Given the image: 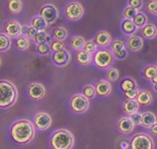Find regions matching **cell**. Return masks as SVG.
I'll return each instance as SVG.
<instances>
[{
    "label": "cell",
    "mask_w": 157,
    "mask_h": 149,
    "mask_svg": "<svg viewBox=\"0 0 157 149\" xmlns=\"http://www.w3.org/2000/svg\"><path fill=\"white\" fill-rule=\"evenodd\" d=\"M31 26H33L35 29H37L38 31H42L48 26V22H46L40 15H37V16H34L33 20H31Z\"/></svg>",
    "instance_id": "cell-24"
},
{
    "label": "cell",
    "mask_w": 157,
    "mask_h": 149,
    "mask_svg": "<svg viewBox=\"0 0 157 149\" xmlns=\"http://www.w3.org/2000/svg\"><path fill=\"white\" fill-rule=\"evenodd\" d=\"M138 10L133 8V7H130V6H127L126 8L124 9L123 11V16L125 19H131L133 20V18L135 17V15L137 14Z\"/></svg>",
    "instance_id": "cell-34"
},
{
    "label": "cell",
    "mask_w": 157,
    "mask_h": 149,
    "mask_svg": "<svg viewBox=\"0 0 157 149\" xmlns=\"http://www.w3.org/2000/svg\"><path fill=\"white\" fill-rule=\"evenodd\" d=\"M28 95L33 100H40L44 97L45 89L39 83H33L28 88Z\"/></svg>",
    "instance_id": "cell-13"
},
{
    "label": "cell",
    "mask_w": 157,
    "mask_h": 149,
    "mask_svg": "<svg viewBox=\"0 0 157 149\" xmlns=\"http://www.w3.org/2000/svg\"><path fill=\"white\" fill-rule=\"evenodd\" d=\"M15 45L20 51H25L29 47V40L26 36H19L15 41Z\"/></svg>",
    "instance_id": "cell-31"
},
{
    "label": "cell",
    "mask_w": 157,
    "mask_h": 149,
    "mask_svg": "<svg viewBox=\"0 0 157 149\" xmlns=\"http://www.w3.org/2000/svg\"><path fill=\"white\" fill-rule=\"evenodd\" d=\"M21 31H22V27H21L20 23L15 20L9 21L4 27V32L8 37H12V38L18 37L21 34Z\"/></svg>",
    "instance_id": "cell-11"
},
{
    "label": "cell",
    "mask_w": 157,
    "mask_h": 149,
    "mask_svg": "<svg viewBox=\"0 0 157 149\" xmlns=\"http://www.w3.org/2000/svg\"><path fill=\"white\" fill-rule=\"evenodd\" d=\"M135 125L129 117H123L117 123V128L122 134H130L134 130Z\"/></svg>",
    "instance_id": "cell-15"
},
{
    "label": "cell",
    "mask_w": 157,
    "mask_h": 149,
    "mask_svg": "<svg viewBox=\"0 0 157 149\" xmlns=\"http://www.w3.org/2000/svg\"><path fill=\"white\" fill-rule=\"evenodd\" d=\"M49 143L52 149H72L75 144V138L71 131L59 129L52 133Z\"/></svg>",
    "instance_id": "cell-2"
},
{
    "label": "cell",
    "mask_w": 157,
    "mask_h": 149,
    "mask_svg": "<svg viewBox=\"0 0 157 149\" xmlns=\"http://www.w3.org/2000/svg\"><path fill=\"white\" fill-rule=\"evenodd\" d=\"M130 149H154V142L147 134L138 133L131 138Z\"/></svg>",
    "instance_id": "cell-5"
},
{
    "label": "cell",
    "mask_w": 157,
    "mask_h": 149,
    "mask_svg": "<svg viewBox=\"0 0 157 149\" xmlns=\"http://www.w3.org/2000/svg\"><path fill=\"white\" fill-rule=\"evenodd\" d=\"M52 34H53V37H55L56 40L63 41L67 36V31L66 28H63V27H56L52 31Z\"/></svg>",
    "instance_id": "cell-26"
},
{
    "label": "cell",
    "mask_w": 157,
    "mask_h": 149,
    "mask_svg": "<svg viewBox=\"0 0 157 149\" xmlns=\"http://www.w3.org/2000/svg\"><path fill=\"white\" fill-rule=\"evenodd\" d=\"M119 76V71L115 68H109L106 72V80L109 82H117Z\"/></svg>",
    "instance_id": "cell-30"
},
{
    "label": "cell",
    "mask_w": 157,
    "mask_h": 149,
    "mask_svg": "<svg viewBox=\"0 0 157 149\" xmlns=\"http://www.w3.org/2000/svg\"><path fill=\"white\" fill-rule=\"evenodd\" d=\"M76 61L81 66H89L93 61V55L84 49H81L76 54Z\"/></svg>",
    "instance_id": "cell-17"
},
{
    "label": "cell",
    "mask_w": 157,
    "mask_h": 149,
    "mask_svg": "<svg viewBox=\"0 0 157 149\" xmlns=\"http://www.w3.org/2000/svg\"><path fill=\"white\" fill-rule=\"evenodd\" d=\"M94 41L96 42L97 47L101 48H106L111 45L112 44V38L109 32H107L105 30H100L95 34Z\"/></svg>",
    "instance_id": "cell-10"
},
{
    "label": "cell",
    "mask_w": 157,
    "mask_h": 149,
    "mask_svg": "<svg viewBox=\"0 0 157 149\" xmlns=\"http://www.w3.org/2000/svg\"><path fill=\"white\" fill-rule=\"evenodd\" d=\"M90 107V101L83 94L75 95L71 98L70 109L76 114H84Z\"/></svg>",
    "instance_id": "cell-6"
},
{
    "label": "cell",
    "mask_w": 157,
    "mask_h": 149,
    "mask_svg": "<svg viewBox=\"0 0 157 149\" xmlns=\"http://www.w3.org/2000/svg\"><path fill=\"white\" fill-rule=\"evenodd\" d=\"M59 11L56 7L52 4H48L42 6L40 8V16L44 18L48 23H52L58 18Z\"/></svg>",
    "instance_id": "cell-8"
},
{
    "label": "cell",
    "mask_w": 157,
    "mask_h": 149,
    "mask_svg": "<svg viewBox=\"0 0 157 149\" xmlns=\"http://www.w3.org/2000/svg\"><path fill=\"white\" fill-rule=\"evenodd\" d=\"M121 29L126 35H133L137 31L138 27L135 25L133 20L131 19H124L121 23Z\"/></svg>",
    "instance_id": "cell-19"
},
{
    "label": "cell",
    "mask_w": 157,
    "mask_h": 149,
    "mask_svg": "<svg viewBox=\"0 0 157 149\" xmlns=\"http://www.w3.org/2000/svg\"><path fill=\"white\" fill-rule=\"evenodd\" d=\"M83 95L86 98L88 99H93L95 98L96 94V90H95V86H91V85H87L83 88Z\"/></svg>",
    "instance_id": "cell-33"
},
{
    "label": "cell",
    "mask_w": 157,
    "mask_h": 149,
    "mask_svg": "<svg viewBox=\"0 0 157 149\" xmlns=\"http://www.w3.org/2000/svg\"><path fill=\"white\" fill-rule=\"evenodd\" d=\"M139 93V90L138 88H133V89H130L126 92H124L125 94V97H126L127 100H136L137 98V95Z\"/></svg>",
    "instance_id": "cell-39"
},
{
    "label": "cell",
    "mask_w": 157,
    "mask_h": 149,
    "mask_svg": "<svg viewBox=\"0 0 157 149\" xmlns=\"http://www.w3.org/2000/svg\"><path fill=\"white\" fill-rule=\"evenodd\" d=\"M149 132H150L151 135L157 136V122L155 124H153L150 128H149Z\"/></svg>",
    "instance_id": "cell-47"
},
{
    "label": "cell",
    "mask_w": 157,
    "mask_h": 149,
    "mask_svg": "<svg viewBox=\"0 0 157 149\" xmlns=\"http://www.w3.org/2000/svg\"><path fill=\"white\" fill-rule=\"evenodd\" d=\"M137 87V84L136 82L134 80L130 79V78H127V79H124L122 82L120 83V88L122 89L123 92H126L130 89H133V88H136Z\"/></svg>",
    "instance_id": "cell-29"
},
{
    "label": "cell",
    "mask_w": 157,
    "mask_h": 149,
    "mask_svg": "<svg viewBox=\"0 0 157 149\" xmlns=\"http://www.w3.org/2000/svg\"><path fill=\"white\" fill-rule=\"evenodd\" d=\"M156 66H157V62H156Z\"/></svg>",
    "instance_id": "cell-50"
},
{
    "label": "cell",
    "mask_w": 157,
    "mask_h": 149,
    "mask_svg": "<svg viewBox=\"0 0 157 149\" xmlns=\"http://www.w3.org/2000/svg\"><path fill=\"white\" fill-rule=\"evenodd\" d=\"M83 49L93 55V54H95V52H97V44H96V42L94 41V40H90L86 41Z\"/></svg>",
    "instance_id": "cell-35"
},
{
    "label": "cell",
    "mask_w": 157,
    "mask_h": 149,
    "mask_svg": "<svg viewBox=\"0 0 157 149\" xmlns=\"http://www.w3.org/2000/svg\"><path fill=\"white\" fill-rule=\"evenodd\" d=\"M70 52L66 49L58 52H53L52 55V62L59 67H66L70 63Z\"/></svg>",
    "instance_id": "cell-14"
},
{
    "label": "cell",
    "mask_w": 157,
    "mask_h": 149,
    "mask_svg": "<svg viewBox=\"0 0 157 149\" xmlns=\"http://www.w3.org/2000/svg\"><path fill=\"white\" fill-rule=\"evenodd\" d=\"M118 146L120 149H130V142L126 139L120 140L119 143H118Z\"/></svg>",
    "instance_id": "cell-46"
},
{
    "label": "cell",
    "mask_w": 157,
    "mask_h": 149,
    "mask_svg": "<svg viewBox=\"0 0 157 149\" xmlns=\"http://www.w3.org/2000/svg\"><path fill=\"white\" fill-rule=\"evenodd\" d=\"M146 10L153 15H157V0H149L146 3Z\"/></svg>",
    "instance_id": "cell-37"
},
{
    "label": "cell",
    "mask_w": 157,
    "mask_h": 149,
    "mask_svg": "<svg viewBox=\"0 0 157 149\" xmlns=\"http://www.w3.org/2000/svg\"><path fill=\"white\" fill-rule=\"evenodd\" d=\"M113 55H114V58H115V59H119V61H123V59H125L127 58L128 52L126 51V48H123V49H121V51L113 52Z\"/></svg>",
    "instance_id": "cell-43"
},
{
    "label": "cell",
    "mask_w": 157,
    "mask_h": 149,
    "mask_svg": "<svg viewBox=\"0 0 157 149\" xmlns=\"http://www.w3.org/2000/svg\"><path fill=\"white\" fill-rule=\"evenodd\" d=\"M141 33L147 40H153L157 35V28L153 23H147L141 28Z\"/></svg>",
    "instance_id": "cell-21"
},
{
    "label": "cell",
    "mask_w": 157,
    "mask_h": 149,
    "mask_svg": "<svg viewBox=\"0 0 157 149\" xmlns=\"http://www.w3.org/2000/svg\"><path fill=\"white\" fill-rule=\"evenodd\" d=\"M51 47L48 45V44L46 42H44V44H37V52L40 55H48L49 52H51Z\"/></svg>",
    "instance_id": "cell-41"
},
{
    "label": "cell",
    "mask_w": 157,
    "mask_h": 149,
    "mask_svg": "<svg viewBox=\"0 0 157 149\" xmlns=\"http://www.w3.org/2000/svg\"><path fill=\"white\" fill-rule=\"evenodd\" d=\"M10 48V40L6 34L0 33V51L5 52Z\"/></svg>",
    "instance_id": "cell-32"
},
{
    "label": "cell",
    "mask_w": 157,
    "mask_h": 149,
    "mask_svg": "<svg viewBox=\"0 0 157 149\" xmlns=\"http://www.w3.org/2000/svg\"><path fill=\"white\" fill-rule=\"evenodd\" d=\"M128 48L132 52H139L143 48V40L138 35H131L127 40Z\"/></svg>",
    "instance_id": "cell-18"
},
{
    "label": "cell",
    "mask_w": 157,
    "mask_h": 149,
    "mask_svg": "<svg viewBox=\"0 0 157 149\" xmlns=\"http://www.w3.org/2000/svg\"><path fill=\"white\" fill-rule=\"evenodd\" d=\"M38 32H39V31H38L37 29H35V28H34L33 26L28 27V28H27V31H26L27 35H28L29 37H31V38H34V37L37 35Z\"/></svg>",
    "instance_id": "cell-45"
},
{
    "label": "cell",
    "mask_w": 157,
    "mask_h": 149,
    "mask_svg": "<svg viewBox=\"0 0 157 149\" xmlns=\"http://www.w3.org/2000/svg\"><path fill=\"white\" fill-rule=\"evenodd\" d=\"M110 48H111V51L112 52H116L118 51H121V49L125 48V41L122 40H113L111 45H110Z\"/></svg>",
    "instance_id": "cell-36"
},
{
    "label": "cell",
    "mask_w": 157,
    "mask_h": 149,
    "mask_svg": "<svg viewBox=\"0 0 157 149\" xmlns=\"http://www.w3.org/2000/svg\"><path fill=\"white\" fill-rule=\"evenodd\" d=\"M139 107L140 106H139L136 100H126L123 103V111L127 115H131L133 113L137 112Z\"/></svg>",
    "instance_id": "cell-22"
},
{
    "label": "cell",
    "mask_w": 157,
    "mask_h": 149,
    "mask_svg": "<svg viewBox=\"0 0 157 149\" xmlns=\"http://www.w3.org/2000/svg\"><path fill=\"white\" fill-rule=\"evenodd\" d=\"M17 92L14 85L10 82H0V108H8L14 104Z\"/></svg>",
    "instance_id": "cell-3"
},
{
    "label": "cell",
    "mask_w": 157,
    "mask_h": 149,
    "mask_svg": "<svg viewBox=\"0 0 157 149\" xmlns=\"http://www.w3.org/2000/svg\"><path fill=\"white\" fill-rule=\"evenodd\" d=\"M157 74V66L155 65H148L143 70V76L145 79L151 80L153 77Z\"/></svg>",
    "instance_id": "cell-28"
},
{
    "label": "cell",
    "mask_w": 157,
    "mask_h": 149,
    "mask_svg": "<svg viewBox=\"0 0 157 149\" xmlns=\"http://www.w3.org/2000/svg\"><path fill=\"white\" fill-rule=\"evenodd\" d=\"M51 49L53 52H58L60 51H63L65 49V44L60 40H55L52 42V45H51Z\"/></svg>",
    "instance_id": "cell-40"
},
{
    "label": "cell",
    "mask_w": 157,
    "mask_h": 149,
    "mask_svg": "<svg viewBox=\"0 0 157 149\" xmlns=\"http://www.w3.org/2000/svg\"><path fill=\"white\" fill-rule=\"evenodd\" d=\"M156 121V116L154 113L152 112H144L142 114V119H141V125L144 127V128H150V127L155 124Z\"/></svg>",
    "instance_id": "cell-20"
},
{
    "label": "cell",
    "mask_w": 157,
    "mask_h": 149,
    "mask_svg": "<svg viewBox=\"0 0 157 149\" xmlns=\"http://www.w3.org/2000/svg\"><path fill=\"white\" fill-rule=\"evenodd\" d=\"M34 125L38 130H46L52 125V118L48 113L41 112L35 116Z\"/></svg>",
    "instance_id": "cell-9"
},
{
    "label": "cell",
    "mask_w": 157,
    "mask_h": 149,
    "mask_svg": "<svg viewBox=\"0 0 157 149\" xmlns=\"http://www.w3.org/2000/svg\"><path fill=\"white\" fill-rule=\"evenodd\" d=\"M96 94L99 97H107L111 94L112 92V86L109 81L107 80H100L95 85Z\"/></svg>",
    "instance_id": "cell-12"
},
{
    "label": "cell",
    "mask_w": 157,
    "mask_h": 149,
    "mask_svg": "<svg viewBox=\"0 0 157 149\" xmlns=\"http://www.w3.org/2000/svg\"><path fill=\"white\" fill-rule=\"evenodd\" d=\"M63 13L67 19L70 20H78L84 15V7L78 1H72L67 3L63 9Z\"/></svg>",
    "instance_id": "cell-7"
},
{
    "label": "cell",
    "mask_w": 157,
    "mask_h": 149,
    "mask_svg": "<svg viewBox=\"0 0 157 149\" xmlns=\"http://www.w3.org/2000/svg\"><path fill=\"white\" fill-rule=\"evenodd\" d=\"M153 88H154V90L157 92V84H155V85H153Z\"/></svg>",
    "instance_id": "cell-49"
},
{
    "label": "cell",
    "mask_w": 157,
    "mask_h": 149,
    "mask_svg": "<svg viewBox=\"0 0 157 149\" xmlns=\"http://www.w3.org/2000/svg\"><path fill=\"white\" fill-rule=\"evenodd\" d=\"M86 44V40L83 36H80V35H76V36H73L70 40V45L71 48L75 51H81V49L84 48V45Z\"/></svg>",
    "instance_id": "cell-23"
},
{
    "label": "cell",
    "mask_w": 157,
    "mask_h": 149,
    "mask_svg": "<svg viewBox=\"0 0 157 149\" xmlns=\"http://www.w3.org/2000/svg\"><path fill=\"white\" fill-rule=\"evenodd\" d=\"M0 63H1V61H0Z\"/></svg>",
    "instance_id": "cell-51"
},
{
    "label": "cell",
    "mask_w": 157,
    "mask_h": 149,
    "mask_svg": "<svg viewBox=\"0 0 157 149\" xmlns=\"http://www.w3.org/2000/svg\"><path fill=\"white\" fill-rule=\"evenodd\" d=\"M21 7H22V4H21L20 0H9L8 3H7V8L12 13L20 12Z\"/></svg>",
    "instance_id": "cell-27"
},
{
    "label": "cell",
    "mask_w": 157,
    "mask_h": 149,
    "mask_svg": "<svg viewBox=\"0 0 157 149\" xmlns=\"http://www.w3.org/2000/svg\"><path fill=\"white\" fill-rule=\"evenodd\" d=\"M33 40L35 41V44H44V42H46V40H48L49 38H48V35L46 34L45 31L42 30V31H39V32L37 33V35L33 38Z\"/></svg>",
    "instance_id": "cell-38"
},
{
    "label": "cell",
    "mask_w": 157,
    "mask_h": 149,
    "mask_svg": "<svg viewBox=\"0 0 157 149\" xmlns=\"http://www.w3.org/2000/svg\"><path fill=\"white\" fill-rule=\"evenodd\" d=\"M133 22L135 23V25H136L138 28L144 27L146 24H147V16H146L145 13L138 11L137 14L133 18Z\"/></svg>",
    "instance_id": "cell-25"
},
{
    "label": "cell",
    "mask_w": 157,
    "mask_h": 149,
    "mask_svg": "<svg viewBox=\"0 0 157 149\" xmlns=\"http://www.w3.org/2000/svg\"><path fill=\"white\" fill-rule=\"evenodd\" d=\"M129 118L131 119V121L133 122L134 125H140V124H141V119H142V114L137 111V112L133 113V114L129 115Z\"/></svg>",
    "instance_id": "cell-42"
},
{
    "label": "cell",
    "mask_w": 157,
    "mask_h": 149,
    "mask_svg": "<svg viewBox=\"0 0 157 149\" xmlns=\"http://www.w3.org/2000/svg\"><path fill=\"white\" fill-rule=\"evenodd\" d=\"M136 101L139 104V106H143V107H147L152 103L153 101V96L149 91L147 90H141L139 91L137 95Z\"/></svg>",
    "instance_id": "cell-16"
},
{
    "label": "cell",
    "mask_w": 157,
    "mask_h": 149,
    "mask_svg": "<svg viewBox=\"0 0 157 149\" xmlns=\"http://www.w3.org/2000/svg\"><path fill=\"white\" fill-rule=\"evenodd\" d=\"M142 5H143V1L142 0H128V6L133 7L135 9H140Z\"/></svg>",
    "instance_id": "cell-44"
},
{
    "label": "cell",
    "mask_w": 157,
    "mask_h": 149,
    "mask_svg": "<svg viewBox=\"0 0 157 149\" xmlns=\"http://www.w3.org/2000/svg\"><path fill=\"white\" fill-rule=\"evenodd\" d=\"M150 81H151V83H152L153 85L157 84V74H155V76L153 77V78H152V79H151Z\"/></svg>",
    "instance_id": "cell-48"
},
{
    "label": "cell",
    "mask_w": 157,
    "mask_h": 149,
    "mask_svg": "<svg viewBox=\"0 0 157 149\" xmlns=\"http://www.w3.org/2000/svg\"><path fill=\"white\" fill-rule=\"evenodd\" d=\"M114 55L112 51H109L107 48L97 49L93 55V63L98 69L105 70L109 69L114 63Z\"/></svg>",
    "instance_id": "cell-4"
},
{
    "label": "cell",
    "mask_w": 157,
    "mask_h": 149,
    "mask_svg": "<svg viewBox=\"0 0 157 149\" xmlns=\"http://www.w3.org/2000/svg\"><path fill=\"white\" fill-rule=\"evenodd\" d=\"M34 128L28 120H19L11 127V136L15 142L19 144L28 143L33 138Z\"/></svg>",
    "instance_id": "cell-1"
}]
</instances>
